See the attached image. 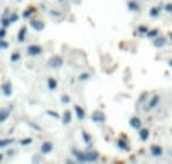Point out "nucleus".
<instances>
[{"label": "nucleus", "instance_id": "29", "mask_svg": "<svg viewBox=\"0 0 172 164\" xmlns=\"http://www.w3.org/2000/svg\"><path fill=\"white\" fill-rule=\"evenodd\" d=\"M159 34H160V32H159V29H149V32H147L145 36L149 37L150 41H152V39H155V37H157Z\"/></svg>", "mask_w": 172, "mask_h": 164}, {"label": "nucleus", "instance_id": "6", "mask_svg": "<svg viewBox=\"0 0 172 164\" xmlns=\"http://www.w3.org/2000/svg\"><path fill=\"white\" fill-rule=\"evenodd\" d=\"M149 152H150V156L154 157V159H160V157L164 156V147L159 146V144H152Z\"/></svg>", "mask_w": 172, "mask_h": 164}, {"label": "nucleus", "instance_id": "38", "mask_svg": "<svg viewBox=\"0 0 172 164\" xmlns=\"http://www.w3.org/2000/svg\"><path fill=\"white\" fill-rule=\"evenodd\" d=\"M164 12L172 14V4H164Z\"/></svg>", "mask_w": 172, "mask_h": 164}, {"label": "nucleus", "instance_id": "14", "mask_svg": "<svg viewBox=\"0 0 172 164\" xmlns=\"http://www.w3.org/2000/svg\"><path fill=\"white\" fill-rule=\"evenodd\" d=\"M127 7H128V10L133 12V14L142 12V5H140L139 2H135V0H128V2H127Z\"/></svg>", "mask_w": 172, "mask_h": 164}, {"label": "nucleus", "instance_id": "13", "mask_svg": "<svg viewBox=\"0 0 172 164\" xmlns=\"http://www.w3.org/2000/svg\"><path fill=\"white\" fill-rule=\"evenodd\" d=\"M162 10H164V4H159V5H154V7H150V10H149L150 19H159V15H160Z\"/></svg>", "mask_w": 172, "mask_h": 164}, {"label": "nucleus", "instance_id": "42", "mask_svg": "<svg viewBox=\"0 0 172 164\" xmlns=\"http://www.w3.org/2000/svg\"><path fill=\"white\" fill-rule=\"evenodd\" d=\"M15 2H22V0H15Z\"/></svg>", "mask_w": 172, "mask_h": 164}, {"label": "nucleus", "instance_id": "35", "mask_svg": "<svg viewBox=\"0 0 172 164\" xmlns=\"http://www.w3.org/2000/svg\"><path fill=\"white\" fill-rule=\"evenodd\" d=\"M5 37H7V27L0 26V39H5Z\"/></svg>", "mask_w": 172, "mask_h": 164}, {"label": "nucleus", "instance_id": "31", "mask_svg": "<svg viewBox=\"0 0 172 164\" xmlns=\"http://www.w3.org/2000/svg\"><path fill=\"white\" fill-rule=\"evenodd\" d=\"M9 19H10V22L14 24V22H17L19 19H20V14H17V12H10V14H9Z\"/></svg>", "mask_w": 172, "mask_h": 164}, {"label": "nucleus", "instance_id": "23", "mask_svg": "<svg viewBox=\"0 0 172 164\" xmlns=\"http://www.w3.org/2000/svg\"><path fill=\"white\" fill-rule=\"evenodd\" d=\"M34 12H36V7H27L26 10H24L22 14H20V17H22L24 20H29V19L34 15Z\"/></svg>", "mask_w": 172, "mask_h": 164}, {"label": "nucleus", "instance_id": "32", "mask_svg": "<svg viewBox=\"0 0 172 164\" xmlns=\"http://www.w3.org/2000/svg\"><path fill=\"white\" fill-rule=\"evenodd\" d=\"M61 103H62V105H68V103H71V97L68 95V93L61 95Z\"/></svg>", "mask_w": 172, "mask_h": 164}, {"label": "nucleus", "instance_id": "3", "mask_svg": "<svg viewBox=\"0 0 172 164\" xmlns=\"http://www.w3.org/2000/svg\"><path fill=\"white\" fill-rule=\"evenodd\" d=\"M29 26L30 29H34L36 32H42V31L46 29V22L44 20H39V19H29Z\"/></svg>", "mask_w": 172, "mask_h": 164}, {"label": "nucleus", "instance_id": "5", "mask_svg": "<svg viewBox=\"0 0 172 164\" xmlns=\"http://www.w3.org/2000/svg\"><path fill=\"white\" fill-rule=\"evenodd\" d=\"M167 42H169V37L167 36H162V34H159L155 39H152L154 48H157V49H164L165 46H167Z\"/></svg>", "mask_w": 172, "mask_h": 164}, {"label": "nucleus", "instance_id": "27", "mask_svg": "<svg viewBox=\"0 0 172 164\" xmlns=\"http://www.w3.org/2000/svg\"><path fill=\"white\" fill-rule=\"evenodd\" d=\"M22 59V54H20V51H14L10 54V63H19Z\"/></svg>", "mask_w": 172, "mask_h": 164}, {"label": "nucleus", "instance_id": "28", "mask_svg": "<svg viewBox=\"0 0 172 164\" xmlns=\"http://www.w3.org/2000/svg\"><path fill=\"white\" fill-rule=\"evenodd\" d=\"M88 80H91V73H81V75H78V81H79V83H84V81H88Z\"/></svg>", "mask_w": 172, "mask_h": 164}, {"label": "nucleus", "instance_id": "43", "mask_svg": "<svg viewBox=\"0 0 172 164\" xmlns=\"http://www.w3.org/2000/svg\"><path fill=\"white\" fill-rule=\"evenodd\" d=\"M59 2H64V0H59Z\"/></svg>", "mask_w": 172, "mask_h": 164}, {"label": "nucleus", "instance_id": "9", "mask_svg": "<svg viewBox=\"0 0 172 164\" xmlns=\"http://www.w3.org/2000/svg\"><path fill=\"white\" fill-rule=\"evenodd\" d=\"M91 122H95V124H105L106 122L105 112H101V110H95V112L91 113Z\"/></svg>", "mask_w": 172, "mask_h": 164}, {"label": "nucleus", "instance_id": "19", "mask_svg": "<svg viewBox=\"0 0 172 164\" xmlns=\"http://www.w3.org/2000/svg\"><path fill=\"white\" fill-rule=\"evenodd\" d=\"M149 137H150V129L142 127V129L139 130V139H140V142H147V140H149Z\"/></svg>", "mask_w": 172, "mask_h": 164}, {"label": "nucleus", "instance_id": "39", "mask_svg": "<svg viewBox=\"0 0 172 164\" xmlns=\"http://www.w3.org/2000/svg\"><path fill=\"white\" fill-rule=\"evenodd\" d=\"M4 159H5V152H0V162H4Z\"/></svg>", "mask_w": 172, "mask_h": 164}, {"label": "nucleus", "instance_id": "12", "mask_svg": "<svg viewBox=\"0 0 172 164\" xmlns=\"http://www.w3.org/2000/svg\"><path fill=\"white\" fill-rule=\"evenodd\" d=\"M27 32H29V27L27 26H22L20 29H19V32H17V42L19 44H22V42L27 41Z\"/></svg>", "mask_w": 172, "mask_h": 164}, {"label": "nucleus", "instance_id": "24", "mask_svg": "<svg viewBox=\"0 0 172 164\" xmlns=\"http://www.w3.org/2000/svg\"><path fill=\"white\" fill-rule=\"evenodd\" d=\"M147 32H149V26H145V24H140V26L137 27V31H135V36H145Z\"/></svg>", "mask_w": 172, "mask_h": 164}, {"label": "nucleus", "instance_id": "30", "mask_svg": "<svg viewBox=\"0 0 172 164\" xmlns=\"http://www.w3.org/2000/svg\"><path fill=\"white\" fill-rule=\"evenodd\" d=\"M46 115H49L51 118H56V120H58V118H61V115H59L56 110H46Z\"/></svg>", "mask_w": 172, "mask_h": 164}, {"label": "nucleus", "instance_id": "11", "mask_svg": "<svg viewBox=\"0 0 172 164\" xmlns=\"http://www.w3.org/2000/svg\"><path fill=\"white\" fill-rule=\"evenodd\" d=\"M128 125L133 129V130H140V129L143 127V124H142V118L140 117H137V115H132V118L128 120Z\"/></svg>", "mask_w": 172, "mask_h": 164}, {"label": "nucleus", "instance_id": "41", "mask_svg": "<svg viewBox=\"0 0 172 164\" xmlns=\"http://www.w3.org/2000/svg\"><path fill=\"white\" fill-rule=\"evenodd\" d=\"M167 37H169V42H172V32H169V36H167Z\"/></svg>", "mask_w": 172, "mask_h": 164}, {"label": "nucleus", "instance_id": "10", "mask_svg": "<svg viewBox=\"0 0 172 164\" xmlns=\"http://www.w3.org/2000/svg\"><path fill=\"white\" fill-rule=\"evenodd\" d=\"M73 113H74V117H76V118H78L79 122L86 118V110H84V107H83V105H74Z\"/></svg>", "mask_w": 172, "mask_h": 164}, {"label": "nucleus", "instance_id": "26", "mask_svg": "<svg viewBox=\"0 0 172 164\" xmlns=\"http://www.w3.org/2000/svg\"><path fill=\"white\" fill-rule=\"evenodd\" d=\"M0 26L2 27H10L12 26V22H10V19H9V15H2V17H0Z\"/></svg>", "mask_w": 172, "mask_h": 164}, {"label": "nucleus", "instance_id": "34", "mask_svg": "<svg viewBox=\"0 0 172 164\" xmlns=\"http://www.w3.org/2000/svg\"><path fill=\"white\" fill-rule=\"evenodd\" d=\"M27 125H29V127H32L34 130H37V132H42V129H40V125H37V124H34V122H27Z\"/></svg>", "mask_w": 172, "mask_h": 164}, {"label": "nucleus", "instance_id": "20", "mask_svg": "<svg viewBox=\"0 0 172 164\" xmlns=\"http://www.w3.org/2000/svg\"><path fill=\"white\" fill-rule=\"evenodd\" d=\"M46 85H47V90H51V91H54V90H58V86H59V83H58V80H56L54 76H49L47 80H46Z\"/></svg>", "mask_w": 172, "mask_h": 164}, {"label": "nucleus", "instance_id": "8", "mask_svg": "<svg viewBox=\"0 0 172 164\" xmlns=\"http://www.w3.org/2000/svg\"><path fill=\"white\" fill-rule=\"evenodd\" d=\"M52 151H54V144L51 142V140H42L40 142V151L39 152L42 154V156H47V154H51Z\"/></svg>", "mask_w": 172, "mask_h": 164}, {"label": "nucleus", "instance_id": "36", "mask_svg": "<svg viewBox=\"0 0 172 164\" xmlns=\"http://www.w3.org/2000/svg\"><path fill=\"white\" fill-rule=\"evenodd\" d=\"M15 156V149H10L7 147V152H5V157H14Z\"/></svg>", "mask_w": 172, "mask_h": 164}, {"label": "nucleus", "instance_id": "25", "mask_svg": "<svg viewBox=\"0 0 172 164\" xmlns=\"http://www.w3.org/2000/svg\"><path fill=\"white\" fill-rule=\"evenodd\" d=\"M32 142H34L32 137H26V139H20V140H19V146L20 147H29V146H32Z\"/></svg>", "mask_w": 172, "mask_h": 164}, {"label": "nucleus", "instance_id": "4", "mask_svg": "<svg viewBox=\"0 0 172 164\" xmlns=\"http://www.w3.org/2000/svg\"><path fill=\"white\" fill-rule=\"evenodd\" d=\"M2 95L5 97V98H10L12 97V93H14V85H12V81L10 80H5L4 83H2Z\"/></svg>", "mask_w": 172, "mask_h": 164}, {"label": "nucleus", "instance_id": "33", "mask_svg": "<svg viewBox=\"0 0 172 164\" xmlns=\"http://www.w3.org/2000/svg\"><path fill=\"white\" fill-rule=\"evenodd\" d=\"M10 48V44H9L7 39H0V49H9Z\"/></svg>", "mask_w": 172, "mask_h": 164}, {"label": "nucleus", "instance_id": "17", "mask_svg": "<svg viewBox=\"0 0 172 164\" xmlns=\"http://www.w3.org/2000/svg\"><path fill=\"white\" fill-rule=\"evenodd\" d=\"M117 147L120 151H123V152H128V151H130V144L127 142V139H125V137L117 139Z\"/></svg>", "mask_w": 172, "mask_h": 164}, {"label": "nucleus", "instance_id": "16", "mask_svg": "<svg viewBox=\"0 0 172 164\" xmlns=\"http://www.w3.org/2000/svg\"><path fill=\"white\" fill-rule=\"evenodd\" d=\"M84 157H86V162H96V161H100V154L96 151H86Z\"/></svg>", "mask_w": 172, "mask_h": 164}, {"label": "nucleus", "instance_id": "40", "mask_svg": "<svg viewBox=\"0 0 172 164\" xmlns=\"http://www.w3.org/2000/svg\"><path fill=\"white\" fill-rule=\"evenodd\" d=\"M167 66H169V68H172V59H169V61H167Z\"/></svg>", "mask_w": 172, "mask_h": 164}, {"label": "nucleus", "instance_id": "15", "mask_svg": "<svg viewBox=\"0 0 172 164\" xmlns=\"http://www.w3.org/2000/svg\"><path fill=\"white\" fill-rule=\"evenodd\" d=\"M159 103H160V95H154V97H152V98H150V102L147 103L145 110H147V112H150V110H154L155 107L159 105Z\"/></svg>", "mask_w": 172, "mask_h": 164}, {"label": "nucleus", "instance_id": "37", "mask_svg": "<svg viewBox=\"0 0 172 164\" xmlns=\"http://www.w3.org/2000/svg\"><path fill=\"white\" fill-rule=\"evenodd\" d=\"M40 156H42V154H34V157H32V162H40V161H42V157H40Z\"/></svg>", "mask_w": 172, "mask_h": 164}, {"label": "nucleus", "instance_id": "18", "mask_svg": "<svg viewBox=\"0 0 172 164\" xmlns=\"http://www.w3.org/2000/svg\"><path fill=\"white\" fill-rule=\"evenodd\" d=\"M61 122H62V125H71V122H73V112L66 110L64 113H61Z\"/></svg>", "mask_w": 172, "mask_h": 164}, {"label": "nucleus", "instance_id": "1", "mask_svg": "<svg viewBox=\"0 0 172 164\" xmlns=\"http://www.w3.org/2000/svg\"><path fill=\"white\" fill-rule=\"evenodd\" d=\"M42 53H44V49L40 48L39 44H29L26 48V54L29 56V58H39Z\"/></svg>", "mask_w": 172, "mask_h": 164}, {"label": "nucleus", "instance_id": "2", "mask_svg": "<svg viewBox=\"0 0 172 164\" xmlns=\"http://www.w3.org/2000/svg\"><path fill=\"white\" fill-rule=\"evenodd\" d=\"M47 66H49L51 69H61L62 66H64V59H62V56L54 54V56H51V58H49Z\"/></svg>", "mask_w": 172, "mask_h": 164}, {"label": "nucleus", "instance_id": "7", "mask_svg": "<svg viewBox=\"0 0 172 164\" xmlns=\"http://www.w3.org/2000/svg\"><path fill=\"white\" fill-rule=\"evenodd\" d=\"M12 110H14V105L2 107V108H0V125L4 124V122H7V120H9V117H10Z\"/></svg>", "mask_w": 172, "mask_h": 164}, {"label": "nucleus", "instance_id": "22", "mask_svg": "<svg viewBox=\"0 0 172 164\" xmlns=\"http://www.w3.org/2000/svg\"><path fill=\"white\" fill-rule=\"evenodd\" d=\"M81 137H83V142L86 144L88 147H91V144H93V139H91V135L88 134V130H81Z\"/></svg>", "mask_w": 172, "mask_h": 164}, {"label": "nucleus", "instance_id": "21", "mask_svg": "<svg viewBox=\"0 0 172 164\" xmlns=\"http://www.w3.org/2000/svg\"><path fill=\"white\" fill-rule=\"evenodd\" d=\"M14 142H15V139H14V137H5V139H0V149H7V147H10Z\"/></svg>", "mask_w": 172, "mask_h": 164}]
</instances>
